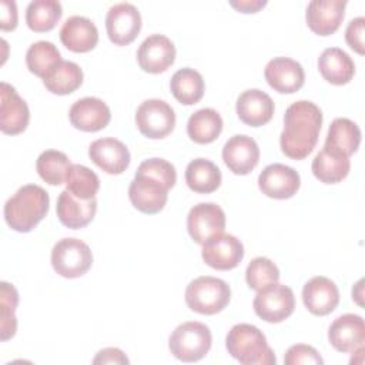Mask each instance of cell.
Returning <instances> with one entry per match:
<instances>
[{
  "label": "cell",
  "instance_id": "e575fe53",
  "mask_svg": "<svg viewBox=\"0 0 365 365\" xmlns=\"http://www.w3.org/2000/svg\"><path fill=\"white\" fill-rule=\"evenodd\" d=\"M71 163L68 157L57 150L43 151L36 161V170L43 181L50 185H60L66 181V175Z\"/></svg>",
  "mask_w": 365,
  "mask_h": 365
},
{
  "label": "cell",
  "instance_id": "3957f363",
  "mask_svg": "<svg viewBox=\"0 0 365 365\" xmlns=\"http://www.w3.org/2000/svg\"><path fill=\"white\" fill-rule=\"evenodd\" d=\"M228 354L242 365H272L274 351L259 328L251 324L234 325L225 338Z\"/></svg>",
  "mask_w": 365,
  "mask_h": 365
},
{
  "label": "cell",
  "instance_id": "1f68e13d",
  "mask_svg": "<svg viewBox=\"0 0 365 365\" xmlns=\"http://www.w3.org/2000/svg\"><path fill=\"white\" fill-rule=\"evenodd\" d=\"M83 83V70L78 64L61 60L44 78V87L57 96H66L76 91Z\"/></svg>",
  "mask_w": 365,
  "mask_h": 365
},
{
  "label": "cell",
  "instance_id": "cb8c5ba5",
  "mask_svg": "<svg viewBox=\"0 0 365 365\" xmlns=\"http://www.w3.org/2000/svg\"><path fill=\"white\" fill-rule=\"evenodd\" d=\"M60 40L70 51L87 53L97 46L98 30L90 19L84 16H71L60 29Z\"/></svg>",
  "mask_w": 365,
  "mask_h": 365
},
{
  "label": "cell",
  "instance_id": "9c48e42d",
  "mask_svg": "<svg viewBox=\"0 0 365 365\" xmlns=\"http://www.w3.org/2000/svg\"><path fill=\"white\" fill-rule=\"evenodd\" d=\"M106 30L111 43L127 46L135 40L141 30V14L131 3L111 6L106 16Z\"/></svg>",
  "mask_w": 365,
  "mask_h": 365
},
{
  "label": "cell",
  "instance_id": "5b68a950",
  "mask_svg": "<svg viewBox=\"0 0 365 365\" xmlns=\"http://www.w3.org/2000/svg\"><path fill=\"white\" fill-rule=\"evenodd\" d=\"M212 344L210 328L198 321L180 324L170 335L168 348L171 354L182 362H197L202 359Z\"/></svg>",
  "mask_w": 365,
  "mask_h": 365
},
{
  "label": "cell",
  "instance_id": "277c9868",
  "mask_svg": "<svg viewBox=\"0 0 365 365\" xmlns=\"http://www.w3.org/2000/svg\"><path fill=\"white\" fill-rule=\"evenodd\" d=\"M231 299L230 285L211 275L192 279L185 288V304L194 312L214 315L221 312Z\"/></svg>",
  "mask_w": 365,
  "mask_h": 365
},
{
  "label": "cell",
  "instance_id": "2e32d148",
  "mask_svg": "<svg viewBox=\"0 0 365 365\" xmlns=\"http://www.w3.org/2000/svg\"><path fill=\"white\" fill-rule=\"evenodd\" d=\"M88 157L98 168L111 175L125 171L131 160L127 145L114 137L93 141L88 147Z\"/></svg>",
  "mask_w": 365,
  "mask_h": 365
},
{
  "label": "cell",
  "instance_id": "ee69618b",
  "mask_svg": "<svg viewBox=\"0 0 365 365\" xmlns=\"http://www.w3.org/2000/svg\"><path fill=\"white\" fill-rule=\"evenodd\" d=\"M267 4L265 0H240V1H230V6L241 13H257Z\"/></svg>",
  "mask_w": 365,
  "mask_h": 365
},
{
  "label": "cell",
  "instance_id": "30bf717a",
  "mask_svg": "<svg viewBox=\"0 0 365 365\" xmlns=\"http://www.w3.org/2000/svg\"><path fill=\"white\" fill-rule=\"evenodd\" d=\"M201 257L214 269H234L244 258V245L237 237L221 232L202 244Z\"/></svg>",
  "mask_w": 365,
  "mask_h": 365
},
{
  "label": "cell",
  "instance_id": "f35d334b",
  "mask_svg": "<svg viewBox=\"0 0 365 365\" xmlns=\"http://www.w3.org/2000/svg\"><path fill=\"white\" fill-rule=\"evenodd\" d=\"M135 174L148 175V177L160 181L161 184H164L168 190L173 188L177 181V171H175L174 165L170 161H167L164 158H158V157L144 160L138 165Z\"/></svg>",
  "mask_w": 365,
  "mask_h": 365
},
{
  "label": "cell",
  "instance_id": "8992f818",
  "mask_svg": "<svg viewBox=\"0 0 365 365\" xmlns=\"http://www.w3.org/2000/svg\"><path fill=\"white\" fill-rule=\"evenodd\" d=\"M51 265L64 278H78L91 268L93 252L78 238H61L51 250Z\"/></svg>",
  "mask_w": 365,
  "mask_h": 365
},
{
  "label": "cell",
  "instance_id": "9a60e30c",
  "mask_svg": "<svg viewBox=\"0 0 365 365\" xmlns=\"http://www.w3.org/2000/svg\"><path fill=\"white\" fill-rule=\"evenodd\" d=\"M175 60V46L164 34L148 36L137 50V61L141 70L151 74L165 71Z\"/></svg>",
  "mask_w": 365,
  "mask_h": 365
},
{
  "label": "cell",
  "instance_id": "6da1fadb",
  "mask_svg": "<svg viewBox=\"0 0 365 365\" xmlns=\"http://www.w3.org/2000/svg\"><path fill=\"white\" fill-rule=\"evenodd\" d=\"M322 125L321 108L308 100L292 103L284 115L281 151L291 160H304L317 145Z\"/></svg>",
  "mask_w": 365,
  "mask_h": 365
},
{
  "label": "cell",
  "instance_id": "f1b7e54d",
  "mask_svg": "<svg viewBox=\"0 0 365 365\" xmlns=\"http://www.w3.org/2000/svg\"><path fill=\"white\" fill-rule=\"evenodd\" d=\"M222 118L214 108H201L192 113L187 123V134L197 144H210L222 131Z\"/></svg>",
  "mask_w": 365,
  "mask_h": 365
},
{
  "label": "cell",
  "instance_id": "5bb4252c",
  "mask_svg": "<svg viewBox=\"0 0 365 365\" xmlns=\"http://www.w3.org/2000/svg\"><path fill=\"white\" fill-rule=\"evenodd\" d=\"M128 198L135 210L144 214H157L167 204L168 188L148 175L135 174L128 187Z\"/></svg>",
  "mask_w": 365,
  "mask_h": 365
},
{
  "label": "cell",
  "instance_id": "d6a6232c",
  "mask_svg": "<svg viewBox=\"0 0 365 365\" xmlns=\"http://www.w3.org/2000/svg\"><path fill=\"white\" fill-rule=\"evenodd\" d=\"M63 7L57 0H34L26 9V23L36 33H46L61 19Z\"/></svg>",
  "mask_w": 365,
  "mask_h": 365
},
{
  "label": "cell",
  "instance_id": "60d3db41",
  "mask_svg": "<svg viewBox=\"0 0 365 365\" xmlns=\"http://www.w3.org/2000/svg\"><path fill=\"white\" fill-rule=\"evenodd\" d=\"M364 33H365V19L362 16L352 19L348 23L346 30H345V41H346V44L354 51H356L361 56L365 53Z\"/></svg>",
  "mask_w": 365,
  "mask_h": 365
},
{
  "label": "cell",
  "instance_id": "4dcf8cb0",
  "mask_svg": "<svg viewBox=\"0 0 365 365\" xmlns=\"http://www.w3.org/2000/svg\"><path fill=\"white\" fill-rule=\"evenodd\" d=\"M311 170L315 178L319 180L321 182L336 184L349 174V170H351L349 157L322 148L312 160Z\"/></svg>",
  "mask_w": 365,
  "mask_h": 365
},
{
  "label": "cell",
  "instance_id": "7402d4cb",
  "mask_svg": "<svg viewBox=\"0 0 365 365\" xmlns=\"http://www.w3.org/2000/svg\"><path fill=\"white\" fill-rule=\"evenodd\" d=\"M305 308L318 317L331 314L339 302V291L334 281L324 275L312 277L302 288Z\"/></svg>",
  "mask_w": 365,
  "mask_h": 365
},
{
  "label": "cell",
  "instance_id": "d590c367",
  "mask_svg": "<svg viewBox=\"0 0 365 365\" xmlns=\"http://www.w3.org/2000/svg\"><path fill=\"white\" fill-rule=\"evenodd\" d=\"M100 180L94 171L81 164H71L66 175V190L80 200L96 198Z\"/></svg>",
  "mask_w": 365,
  "mask_h": 365
},
{
  "label": "cell",
  "instance_id": "d4e9b609",
  "mask_svg": "<svg viewBox=\"0 0 365 365\" xmlns=\"http://www.w3.org/2000/svg\"><path fill=\"white\" fill-rule=\"evenodd\" d=\"M57 217L60 222L71 230H78L88 225L97 211V200H80L70 191L60 192L56 205Z\"/></svg>",
  "mask_w": 365,
  "mask_h": 365
},
{
  "label": "cell",
  "instance_id": "8fae6325",
  "mask_svg": "<svg viewBox=\"0 0 365 365\" xmlns=\"http://www.w3.org/2000/svg\"><path fill=\"white\" fill-rule=\"evenodd\" d=\"M225 212L215 202H200L187 215V230L197 244H204L211 237L224 232Z\"/></svg>",
  "mask_w": 365,
  "mask_h": 365
},
{
  "label": "cell",
  "instance_id": "8d00e7d4",
  "mask_svg": "<svg viewBox=\"0 0 365 365\" xmlns=\"http://www.w3.org/2000/svg\"><path fill=\"white\" fill-rule=\"evenodd\" d=\"M279 279V269L267 257H257L251 259L245 269V281L251 289L259 291L261 288L278 282Z\"/></svg>",
  "mask_w": 365,
  "mask_h": 365
},
{
  "label": "cell",
  "instance_id": "4fadbf2b",
  "mask_svg": "<svg viewBox=\"0 0 365 365\" xmlns=\"http://www.w3.org/2000/svg\"><path fill=\"white\" fill-rule=\"evenodd\" d=\"M30 120L27 103L16 88L6 81L0 84V130L4 134L16 135L23 133Z\"/></svg>",
  "mask_w": 365,
  "mask_h": 365
},
{
  "label": "cell",
  "instance_id": "e0dca14e",
  "mask_svg": "<svg viewBox=\"0 0 365 365\" xmlns=\"http://www.w3.org/2000/svg\"><path fill=\"white\" fill-rule=\"evenodd\" d=\"M222 160L234 174L247 175L259 161V147L252 137L235 134L224 144Z\"/></svg>",
  "mask_w": 365,
  "mask_h": 365
},
{
  "label": "cell",
  "instance_id": "4316f807",
  "mask_svg": "<svg viewBox=\"0 0 365 365\" xmlns=\"http://www.w3.org/2000/svg\"><path fill=\"white\" fill-rule=\"evenodd\" d=\"M359 144L361 130L358 124L349 118L338 117L331 123L328 128L324 148L349 157L359 148Z\"/></svg>",
  "mask_w": 365,
  "mask_h": 365
},
{
  "label": "cell",
  "instance_id": "7a4b0ae2",
  "mask_svg": "<svg viewBox=\"0 0 365 365\" xmlns=\"http://www.w3.org/2000/svg\"><path fill=\"white\" fill-rule=\"evenodd\" d=\"M47 191L36 184L20 187L4 204V220L17 232H30L48 212Z\"/></svg>",
  "mask_w": 365,
  "mask_h": 365
},
{
  "label": "cell",
  "instance_id": "7c38bea8",
  "mask_svg": "<svg viewBox=\"0 0 365 365\" xmlns=\"http://www.w3.org/2000/svg\"><path fill=\"white\" fill-rule=\"evenodd\" d=\"M301 185L299 174L285 164H269L258 175V187L269 198L287 200L297 194Z\"/></svg>",
  "mask_w": 365,
  "mask_h": 365
},
{
  "label": "cell",
  "instance_id": "484cf974",
  "mask_svg": "<svg viewBox=\"0 0 365 365\" xmlns=\"http://www.w3.org/2000/svg\"><path fill=\"white\" fill-rule=\"evenodd\" d=\"M318 70L324 80L334 86L349 83L355 74V64L348 53L339 47L325 48L318 58Z\"/></svg>",
  "mask_w": 365,
  "mask_h": 365
},
{
  "label": "cell",
  "instance_id": "7bdbcfd3",
  "mask_svg": "<svg viewBox=\"0 0 365 365\" xmlns=\"http://www.w3.org/2000/svg\"><path fill=\"white\" fill-rule=\"evenodd\" d=\"M93 364H128V358L120 348H104L97 352Z\"/></svg>",
  "mask_w": 365,
  "mask_h": 365
},
{
  "label": "cell",
  "instance_id": "83f0119b",
  "mask_svg": "<svg viewBox=\"0 0 365 365\" xmlns=\"http://www.w3.org/2000/svg\"><path fill=\"white\" fill-rule=\"evenodd\" d=\"M221 180L220 168L207 158H195L185 168V182L198 194L214 192L221 185Z\"/></svg>",
  "mask_w": 365,
  "mask_h": 365
},
{
  "label": "cell",
  "instance_id": "74e56055",
  "mask_svg": "<svg viewBox=\"0 0 365 365\" xmlns=\"http://www.w3.org/2000/svg\"><path fill=\"white\" fill-rule=\"evenodd\" d=\"M0 295H1V341H7L14 336L17 329V319H16L14 311L19 304V292L11 284L3 281Z\"/></svg>",
  "mask_w": 365,
  "mask_h": 365
},
{
  "label": "cell",
  "instance_id": "603a6c76",
  "mask_svg": "<svg viewBox=\"0 0 365 365\" xmlns=\"http://www.w3.org/2000/svg\"><path fill=\"white\" fill-rule=\"evenodd\" d=\"M238 118L251 127L267 124L274 115L272 98L259 88H250L240 94L235 104Z\"/></svg>",
  "mask_w": 365,
  "mask_h": 365
},
{
  "label": "cell",
  "instance_id": "ffe728a7",
  "mask_svg": "<svg viewBox=\"0 0 365 365\" xmlns=\"http://www.w3.org/2000/svg\"><path fill=\"white\" fill-rule=\"evenodd\" d=\"M329 344L339 352H354L364 348L365 324L356 314H344L334 319L328 329Z\"/></svg>",
  "mask_w": 365,
  "mask_h": 365
},
{
  "label": "cell",
  "instance_id": "ac0fdd59",
  "mask_svg": "<svg viewBox=\"0 0 365 365\" xmlns=\"http://www.w3.org/2000/svg\"><path fill=\"white\" fill-rule=\"evenodd\" d=\"M345 0H312L308 3L305 20L318 36L334 34L345 16Z\"/></svg>",
  "mask_w": 365,
  "mask_h": 365
},
{
  "label": "cell",
  "instance_id": "836d02e7",
  "mask_svg": "<svg viewBox=\"0 0 365 365\" xmlns=\"http://www.w3.org/2000/svg\"><path fill=\"white\" fill-rule=\"evenodd\" d=\"M61 61V54L58 48L46 40L33 43L26 53V64L30 73L44 78L58 63Z\"/></svg>",
  "mask_w": 365,
  "mask_h": 365
},
{
  "label": "cell",
  "instance_id": "44dd1931",
  "mask_svg": "<svg viewBox=\"0 0 365 365\" xmlns=\"http://www.w3.org/2000/svg\"><path fill=\"white\" fill-rule=\"evenodd\" d=\"M68 118L73 127L86 133L100 131L111 120L108 106L97 97H84L73 103L68 111Z\"/></svg>",
  "mask_w": 365,
  "mask_h": 365
},
{
  "label": "cell",
  "instance_id": "52a82bcc",
  "mask_svg": "<svg viewBox=\"0 0 365 365\" xmlns=\"http://www.w3.org/2000/svg\"><path fill=\"white\" fill-rule=\"evenodd\" d=\"M252 307L261 319L265 322L278 324L285 321L294 312L295 297L289 287L274 282L257 292Z\"/></svg>",
  "mask_w": 365,
  "mask_h": 365
},
{
  "label": "cell",
  "instance_id": "b9f144b4",
  "mask_svg": "<svg viewBox=\"0 0 365 365\" xmlns=\"http://www.w3.org/2000/svg\"><path fill=\"white\" fill-rule=\"evenodd\" d=\"M19 16H17V6L11 0H1L0 1V29L3 31H10L17 27Z\"/></svg>",
  "mask_w": 365,
  "mask_h": 365
},
{
  "label": "cell",
  "instance_id": "ab89813d",
  "mask_svg": "<svg viewBox=\"0 0 365 365\" xmlns=\"http://www.w3.org/2000/svg\"><path fill=\"white\" fill-rule=\"evenodd\" d=\"M284 364L285 365H299V364L318 365V364H324V359L321 358L319 352L314 346L305 345V344H297L287 349L284 355Z\"/></svg>",
  "mask_w": 365,
  "mask_h": 365
},
{
  "label": "cell",
  "instance_id": "f546056e",
  "mask_svg": "<svg viewBox=\"0 0 365 365\" xmlns=\"http://www.w3.org/2000/svg\"><path fill=\"white\" fill-rule=\"evenodd\" d=\"M170 88L177 101L184 106H192L202 98L205 86L202 76L197 70L184 67L173 74Z\"/></svg>",
  "mask_w": 365,
  "mask_h": 365
},
{
  "label": "cell",
  "instance_id": "d6986e66",
  "mask_svg": "<svg viewBox=\"0 0 365 365\" xmlns=\"http://www.w3.org/2000/svg\"><path fill=\"white\" fill-rule=\"evenodd\" d=\"M264 77L269 87L282 94L298 91L305 81L302 66L289 57H274L264 70Z\"/></svg>",
  "mask_w": 365,
  "mask_h": 365
},
{
  "label": "cell",
  "instance_id": "ba28073f",
  "mask_svg": "<svg viewBox=\"0 0 365 365\" xmlns=\"http://www.w3.org/2000/svg\"><path fill=\"white\" fill-rule=\"evenodd\" d=\"M135 125L148 138H164L174 130L175 113L164 100H144L135 111Z\"/></svg>",
  "mask_w": 365,
  "mask_h": 365
}]
</instances>
